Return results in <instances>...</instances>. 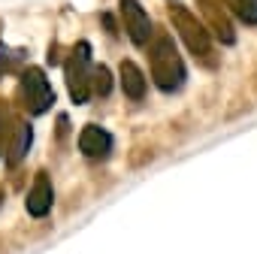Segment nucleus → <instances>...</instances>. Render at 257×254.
<instances>
[{
  "instance_id": "9d476101",
  "label": "nucleus",
  "mask_w": 257,
  "mask_h": 254,
  "mask_svg": "<svg viewBox=\"0 0 257 254\" xmlns=\"http://www.w3.org/2000/svg\"><path fill=\"white\" fill-rule=\"evenodd\" d=\"M31 143H34V131H31V124H22L19 131H16V140H13V146H10V158H7V164H10V167H16V164H19V161L28 155Z\"/></svg>"
},
{
  "instance_id": "1a4fd4ad",
  "label": "nucleus",
  "mask_w": 257,
  "mask_h": 254,
  "mask_svg": "<svg viewBox=\"0 0 257 254\" xmlns=\"http://www.w3.org/2000/svg\"><path fill=\"white\" fill-rule=\"evenodd\" d=\"M121 88L131 100H143L146 97V76L134 61H121Z\"/></svg>"
},
{
  "instance_id": "f03ea898",
  "label": "nucleus",
  "mask_w": 257,
  "mask_h": 254,
  "mask_svg": "<svg viewBox=\"0 0 257 254\" xmlns=\"http://www.w3.org/2000/svg\"><path fill=\"white\" fill-rule=\"evenodd\" d=\"M170 19H173V28L179 31V37L185 40V46L191 49V55L200 58L206 67H215V46L209 40L206 25L197 22V16L188 13L185 7H170Z\"/></svg>"
},
{
  "instance_id": "9b49d317",
  "label": "nucleus",
  "mask_w": 257,
  "mask_h": 254,
  "mask_svg": "<svg viewBox=\"0 0 257 254\" xmlns=\"http://www.w3.org/2000/svg\"><path fill=\"white\" fill-rule=\"evenodd\" d=\"M221 4L245 25H257V0H221Z\"/></svg>"
},
{
  "instance_id": "20e7f679",
  "label": "nucleus",
  "mask_w": 257,
  "mask_h": 254,
  "mask_svg": "<svg viewBox=\"0 0 257 254\" xmlns=\"http://www.w3.org/2000/svg\"><path fill=\"white\" fill-rule=\"evenodd\" d=\"M22 97H25V106H28L31 115L49 112V106L55 103V91H52V85H49V79H46L43 70L28 67L22 73Z\"/></svg>"
},
{
  "instance_id": "0eeeda50",
  "label": "nucleus",
  "mask_w": 257,
  "mask_h": 254,
  "mask_svg": "<svg viewBox=\"0 0 257 254\" xmlns=\"http://www.w3.org/2000/svg\"><path fill=\"white\" fill-rule=\"evenodd\" d=\"M79 152L85 158H109V152H112L109 131H103V127H97V124H88L79 134Z\"/></svg>"
},
{
  "instance_id": "f8f14e48",
  "label": "nucleus",
  "mask_w": 257,
  "mask_h": 254,
  "mask_svg": "<svg viewBox=\"0 0 257 254\" xmlns=\"http://www.w3.org/2000/svg\"><path fill=\"white\" fill-rule=\"evenodd\" d=\"M109 88H112L109 70H106V67H94V70H91V91L106 97V94H109Z\"/></svg>"
},
{
  "instance_id": "f257e3e1",
  "label": "nucleus",
  "mask_w": 257,
  "mask_h": 254,
  "mask_svg": "<svg viewBox=\"0 0 257 254\" xmlns=\"http://www.w3.org/2000/svg\"><path fill=\"white\" fill-rule=\"evenodd\" d=\"M149 58H152V79L161 91H179L185 85V64L182 55L176 52V43L170 34H158L149 43Z\"/></svg>"
},
{
  "instance_id": "423d86ee",
  "label": "nucleus",
  "mask_w": 257,
  "mask_h": 254,
  "mask_svg": "<svg viewBox=\"0 0 257 254\" xmlns=\"http://www.w3.org/2000/svg\"><path fill=\"white\" fill-rule=\"evenodd\" d=\"M197 10L203 13L209 31L224 43V46H233L236 43V31H233V22L227 19L224 7H221V0H197Z\"/></svg>"
},
{
  "instance_id": "39448f33",
  "label": "nucleus",
  "mask_w": 257,
  "mask_h": 254,
  "mask_svg": "<svg viewBox=\"0 0 257 254\" xmlns=\"http://www.w3.org/2000/svg\"><path fill=\"white\" fill-rule=\"evenodd\" d=\"M118 13H121V22H124V31L131 37V43L134 46H149L152 22H149V13L140 7V0H121Z\"/></svg>"
},
{
  "instance_id": "6e6552de",
  "label": "nucleus",
  "mask_w": 257,
  "mask_h": 254,
  "mask_svg": "<svg viewBox=\"0 0 257 254\" xmlns=\"http://www.w3.org/2000/svg\"><path fill=\"white\" fill-rule=\"evenodd\" d=\"M25 206H28V212H31L34 218H43V215L52 212V182H49L46 173H40V176L34 179V188L28 191Z\"/></svg>"
},
{
  "instance_id": "ddd939ff",
  "label": "nucleus",
  "mask_w": 257,
  "mask_h": 254,
  "mask_svg": "<svg viewBox=\"0 0 257 254\" xmlns=\"http://www.w3.org/2000/svg\"><path fill=\"white\" fill-rule=\"evenodd\" d=\"M10 58H13V55H10V49H7L4 43H0V76H4V73L10 70Z\"/></svg>"
},
{
  "instance_id": "7ed1b4c3",
  "label": "nucleus",
  "mask_w": 257,
  "mask_h": 254,
  "mask_svg": "<svg viewBox=\"0 0 257 254\" xmlns=\"http://www.w3.org/2000/svg\"><path fill=\"white\" fill-rule=\"evenodd\" d=\"M91 46L88 43H76L70 61H67V85H70V97L76 103H88L91 97Z\"/></svg>"
}]
</instances>
